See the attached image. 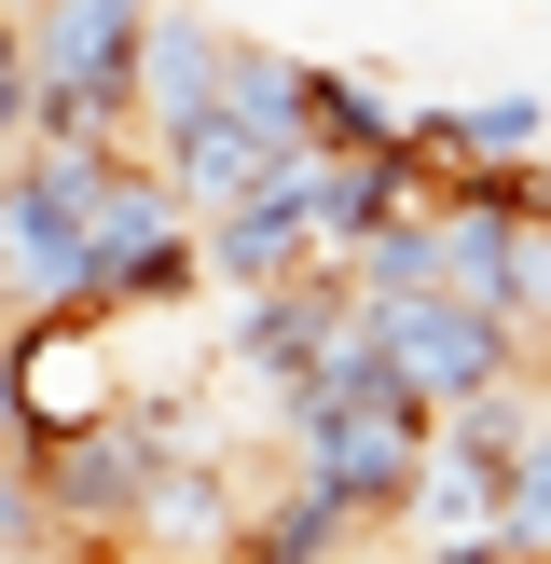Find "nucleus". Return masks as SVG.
Wrapping results in <instances>:
<instances>
[{
	"label": "nucleus",
	"instance_id": "12",
	"mask_svg": "<svg viewBox=\"0 0 551 564\" xmlns=\"http://www.w3.org/2000/svg\"><path fill=\"white\" fill-rule=\"evenodd\" d=\"M0 441H14V386H0Z\"/></svg>",
	"mask_w": 551,
	"mask_h": 564
},
{
	"label": "nucleus",
	"instance_id": "1",
	"mask_svg": "<svg viewBox=\"0 0 551 564\" xmlns=\"http://www.w3.org/2000/svg\"><path fill=\"white\" fill-rule=\"evenodd\" d=\"M276 441H290L276 468H303V482L345 496L358 523H386V510L413 496V468H428V441H441V400L372 345V330H345V345H331V372L276 413Z\"/></svg>",
	"mask_w": 551,
	"mask_h": 564
},
{
	"label": "nucleus",
	"instance_id": "2",
	"mask_svg": "<svg viewBox=\"0 0 551 564\" xmlns=\"http://www.w3.org/2000/svg\"><path fill=\"white\" fill-rule=\"evenodd\" d=\"M0 386H14V441H28V455L69 441V427L138 413L125 345H110V303H14V330H0Z\"/></svg>",
	"mask_w": 551,
	"mask_h": 564
},
{
	"label": "nucleus",
	"instance_id": "4",
	"mask_svg": "<svg viewBox=\"0 0 551 564\" xmlns=\"http://www.w3.org/2000/svg\"><path fill=\"white\" fill-rule=\"evenodd\" d=\"M358 330H372V345L400 358L441 413L483 400V386H510V372H538V345H523L483 290H455V275H441V290H400V303H358Z\"/></svg>",
	"mask_w": 551,
	"mask_h": 564
},
{
	"label": "nucleus",
	"instance_id": "5",
	"mask_svg": "<svg viewBox=\"0 0 551 564\" xmlns=\"http://www.w3.org/2000/svg\"><path fill=\"white\" fill-rule=\"evenodd\" d=\"M207 235V275L220 290H276V275H303V262H331V207H317V152H290L276 180H248L235 207H207L193 220Z\"/></svg>",
	"mask_w": 551,
	"mask_h": 564
},
{
	"label": "nucleus",
	"instance_id": "7",
	"mask_svg": "<svg viewBox=\"0 0 551 564\" xmlns=\"http://www.w3.org/2000/svg\"><path fill=\"white\" fill-rule=\"evenodd\" d=\"M372 523L345 510V496H317L303 468H276V496H248V523H235V551L220 564H345Z\"/></svg>",
	"mask_w": 551,
	"mask_h": 564
},
{
	"label": "nucleus",
	"instance_id": "6",
	"mask_svg": "<svg viewBox=\"0 0 551 564\" xmlns=\"http://www.w3.org/2000/svg\"><path fill=\"white\" fill-rule=\"evenodd\" d=\"M220 55H235V28L193 14V0H152V42H138V138L193 124V110H220Z\"/></svg>",
	"mask_w": 551,
	"mask_h": 564
},
{
	"label": "nucleus",
	"instance_id": "13",
	"mask_svg": "<svg viewBox=\"0 0 551 564\" xmlns=\"http://www.w3.org/2000/svg\"><path fill=\"white\" fill-rule=\"evenodd\" d=\"M0 180H14V138H0Z\"/></svg>",
	"mask_w": 551,
	"mask_h": 564
},
{
	"label": "nucleus",
	"instance_id": "10",
	"mask_svg": "<svg viewBox=\"0 0 551 564\" xmlns=\"http://www.w3.org/2000/svg\"><path fill=\"white\" fill-rule=\"evenodd\" d=\"M42 110V69H28V14H0V138H28Z\"/></svg>",
	"mask_w": 551,
	"mask_h": 564
},
{
	"label": "nucleus",
	"instance_id": "11",
	"mask_svg": "<svg viewBox=\"0 0 551 564\" xmlns=\"http://www.w3.org/2000/svg\"><path fill=\"white\" fill-rule=\"evenodd\" d=\"M69 564H180V551L138 538V523H110V538H69Z\"/></svg>",
	"mask_w": 551,
	"mask_h": 564
},
{
	"label": "nucleus",
	"instance_id": "8",
	"mask_svg": "<svg viewBox=\"0 0 551 564\" xmlns=\"http://www.w3.org/2000/svg\"><path fill=\"white\" fill-rule=\"evenodd\" d=\"M413 97L386 69H345V55H303V152H400Z\"/></svg>",
	"mask_w": 551,
	"mask_h": 564
},
{
	"label": "nucleus",
	"instance_id": "3",
	"mask_svg": "<svg viewBox=\"0 0 551 564\" xmlns=\"http://www.w3.org/2000/svg\"><path fill=\"white\" fill-rule=\"evenodd\" d=\"M345 330H358L345 262H303V275H276V290H235V345H220V372H235L248 413H290L303 386L331 372V345H345Z\"/></svg>",
	"mask_w": 551,
	"mask_h": 564
},
{
	"label": "nucleus",
	"instance_id": "9",
	"mask_svg": "<svg viewBox=\"0 0 551 564\" xmlns=\"http://www.w3.org/2000/svg\"><path fill=\"white\" fill-rule=\"evenodd\" d=\"M538 372H551V358H538ZM510 551L551 564V386H538V427H523V455H510Z\"/></svg>",
	"mask_w": 551,
	"mask_h": 564
}]
</instances>
